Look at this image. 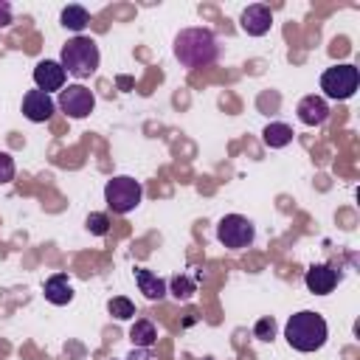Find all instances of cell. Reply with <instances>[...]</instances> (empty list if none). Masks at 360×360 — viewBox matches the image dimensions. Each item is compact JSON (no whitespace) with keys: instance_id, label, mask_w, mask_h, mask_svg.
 Listing matches in <instances>:
<instances>
[{"instance_id":"6da1fadb","label":"cell","mask_w":360,"mask_h":360,"mask_svg":"<svg viewBox=\"0 0 360 360\" xmlns=\"http://www.w3.org/2000/svg\"><path fill=\"white\" fill-rule=\"evenodd\" d=\"M177 62L188 70H197V68H208L217 62L219 56V45H217V37L214 31L208 28H183L177 37H174V45H172Z\"/></svg>"},{"instance_id":"7a4b0ae2","label":"cell","mask_w":360,"mask_h":360,"mask_svg":"<svg viewBox=\"0 0 360 360\" xmlns=\"http://www.w3.org/2000/svg\"><path fill=\"white\" fill-rule=\"evenodd\" d=\"M284 338L295 352H318L329 338V326H326L323 315H318L312 309H301V312L290 315V321L284 326Z\"/></svg>"},{"instance_id":"3957f363","label":"cell","mask_w":360,"mask_h":360,"mask_svg":"<svg viewBox=\"0 0 360 360\" xmlns=\"http://www.w3.org/2000/svg\"><path fill=\"white\" fill-rule=\"evenodd\" d=\"M98 62H101V53H98V45L93 37L79 34L62 45L59 65L65 68V73H70L76 79H90L98 70Z\"/></svg>"},{"instance_id":"277c9868","label":"cell","mask_w":360,"mask_h":360,"mask_svg":"<svg viewBox=\"0 0 360 360\" xmlns=\"http://www.w3.org/2000/svg\"><path fill=\"white\" fill-rule=\"evenodd\" d=\"M141 197H143V186L129 174H118V177L107 180V186H104V202L110 205L112 214L135 211L141 205Z\"/></svg>"},{"instance_id":"5b68a950","label":"cell","mask_w":360,"mask_h":360,"mask_svg":"<svg viewBox=\"0 0 360 360\" xmlns=\"http://www.w3.org/2000/svg\"><path fill=\"white\" fill-rule=\"evenodd\" d=\"M360 84V70L354 65H332L321 73V90L326 98H335V101H346L354 96Z\"/></svg>"},{"instance_id":"8992f818","label":"cell","mask_w":360,"mask_h":360,"mask_svg":"<svg viewBox=\"0 0 360 360\" xmlns=\"http://www.w3.org/2000/svg\"><path fill=\"white\" fill-rule=\"evenodd\" d=\"M217 239L231 248V250H242L248 248L253 239H256V228L248 217L242 214H225L219 222H217Z\"/></svg>"},{"instance_id":"52a82bcc","label":"cell","mask_w":360,"mask_h":360,"mask_svg":"<svg viewBox=\"0 0 360 360\" xmlns=\"http://www.w3.org/2000/svg\"><path fill=\"white\" fill-rule=\"evenodd\" d=\"M56 107L68 115V118H87L96 107V96L93 90H87L84 84H68L59 90V101Z\"/></svg>"},{"instance_id":"ba28073f","label":"cell","mask_w":360,"mask_h":360,"mask_svg":"<svg viewBox=\"0 0 360 360\" xmlns=\"http://www.w3.org/2000/svg\"><path fill=\"white\" fill-rule=\"evenodd\" d=\"M270 25H273V11L264 3H253L239 14V28L248 37H264L270 31Z\"/></svg>"},{"instance_id":"9c48e42d","label":"cell","mask_w":360,"mask_h":360,"mask_svg":"<svg viewBox=\"0 0 360 360\" xmlns=\"http://www.w3.org/2000/svg\"><path fill=\"white\" fill-rule=\"evenodd\" d=\"M65 79H68V73H65V68L59 65V62H53V59H42V62H37V68H34V84H37V90H42V93H53V90H62L65 87Z\"/></svg>"},{"instance_id":"30bf717a","label":"cell","mask_w":360,"mask_h":360,"mask_svg":"<svg viewBox=\"0 0 360 360\" xmlns=\"http://www.w3.org/2000/svg\"><path fill=\"white\" fill-rule=\"evenodd\" d=\"M56 110V101L42 90H28L22 96V115L34 124H45Z\"/></svg>"},{"instance_id":"8fae6325","label":"cell","mask_w":360,"mask_h":360,"mask_svg":"<svg viewBox=\"0 0 360 360\" xmlns=\"http://www.w3.org/2000/svg\"><path fill=\"white\" fill-rule=\"evenodd\" d=\"M304 284L312 295H329L338 284V270L332 264H312L304 276Z\"/></svg>"},{"instance_id":"7c38bea8","label":"cell","mask_w":360,"mask_h":360,"mask_svg":"<svg viewBox=\"0 0 360 360\" xmlns=\"http://www.w3.org/2000/svg\"><path fill=\"white\" fill-rule=\"evenodd\" d=\"M298 112V121L307 124V127H321L326 118H329V104L323 96H304L295 107Z\"/></svg>"},{"instance_id":"4fadbf2b","label":"cell","mask_w":360,"mask_h":360,"mask_svg":"<svg viewBox=\"0 0 360 360\" xmlns=\"http://www.w3.org/2000/svg\"><path fill=\"white\" fill-rule=\"evenodd\" d=\"M42 292H45V301H51L53 307H65V304L73 301V284H70V278H68L65 273L51 276V278L45 281Z\"/></svg>"},{"instance_id":"5bb4252c","label":"cell","mask_w":360,"mask_h":360,"mask_svg":"<svg viewBox=\"0 0 360 360\" xmlns=\"http://www.w3.org/2000/svg\"><path fill=\"white\" fill-rule=\"evenodd\" d=\"M135 284H138V290L149 298V301H163L166 298V281L158 276V273H152V270H146V267H135Z\"/></svg>"},{"instance_id":"9a60e30c","label":"cell","mask_w":360,"mask_h":360,"mask_svg":"<svg viewBox=\"0 0 360 360\" xmlns=\"http://www.w3.org/2000/svg\"><path fill=\"white\" fill-rule=\"evenodd\" d=\"M129 340H132L135 349H152L155 340H158V329H155V323L146 321V318H138V321L132 323V329H129Z\"/></svg>"},{"instance_id":"2e32d148","label":"cell","mask_w":360,"mask_h":360,"mask_svg":"<svg viewBox=\"0 0 360 360\" xmlns=\"http://www.w3.org/2000/svg\"><path fill=\"white\" fill-rule=\"evenodd\" d=\"M262 141H264L270 149H281V146H287V143L292 141V127H290V124H281V121H273V124L264 127Z\"/></svg>"},{"instance_id":"e0dca14e","label":"cell","mask_w":360,"mask_h":360,"mask_svg":"<svg viewBox=\"0 0 360 360\" xmlns=\"http://www.w3.org/2000/svg\"><path fill=\"white\" fill-rule=\"evenodd\" d=\"M59 20H62V25L65 28H70V31H84L87 28V22H90V11L84 8V6H65L62 8V14H59Z\"/></svg>"},{"instance_id":"ac0fdd59","label":"cell","mask_w":360,"mask_h":360,"mask_svg":"<svg viewBox=\"0 0 360 360\" xmlns=\"http://www.w3.org/2000/svg\"><path fill=\"white\" fill-rule=\"evenodd\" d=\"M166 290H169L177 301H188V298L197 292V284H194L188 276H174V278L166 284Z\"/></svg>"},{"instance_id":"d6986e66","label":"cell","mask_w":360,"mask_h":360,"mask_svg":"<svg viewBox=\"0 0 360 360\" xmlns=\"http://www.w3.org/2000/svg\"><path fill=\"white\" fill-rule=\"evenodd\" d=\"M107 309H110V315H112L115 321H129V318H135V304H132L129 298H124V295L110 298Z\"/></svg>"},{"instance_id":"ffe728a7","label":"cell","mask_w":360,"mask_h":360,"mask_svg":"<svg viewBox=\"0 0 360 360\" xmlns=\"http://www.w3.org/2000/svg\"><path fill=\"white\" fill-rule=\"evenodd\" d=\"M84 225H87V231L96 233V236H107V233H110V217H107V214L90 211L87 219H84Z\"/></svg>"},{"instance_id":"44dd1931","label":"cell","mask_w":360,"mask_h":360,"mask_svg":"<svg viewBox=\"0 0 360 360\" xmlns=\"http://www.w3.org/2000/svg\"><path fill=\"white\" fill-rule=\"evenodd\" d=\"M253 335H256L259 340L270 343V340L276 338V321H273V318H259L256 326H253Z\"/></svg>"},{"instance_id":"7402d4cb","label":"cell","mask_w":360,"mask_h":360,"mask_svg":"<svg viewBox=\"0 0 360 360\" xmlns=\"http://www.w3.org/2000/svg\"><path fill=\"white\" fill-rule=\"evenodd\" d=\"M14 158L8 155V152H0V186L3 183H11L14 180Z\"/></svg>"},{"instance_id":"603a6c76","label":"cell","mask_w":360,"mask_h":360,"mask_svg":"<svg viewBox=\"0 0 360 360\" xmlns=\"http://www.w3.org/2000/svg\"><path fill=\"white\" fill-rule=\"evenodd\" d=\"M11 25V6L6 0H0V28Z\"/></svg>"},{"instance_id":"cb8c5ba5","label":"cell","mask_w":360,"mask_h":360,"mask_svg":"<svg viewBox=\"0 0 360 360\" xmlns=\"http://www.w3.org/2000/svg\"><path fill=\"white\" fill-rule=\"evenodd\" d=\"M127 360H152V357L146 354V349H132V354Z\"/></svg>"}]
</instances>
